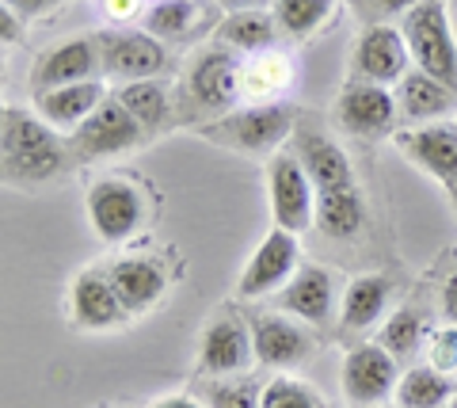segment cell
Returning <instances> with one entry per match:
<instances>
[{
    "label": "cell",
    "instance_id": "obj_23",
    "mask_svg": "<svg viewBox=\"0 0 457 408\" xmlns=\"http://www.w3.org/2000/svg\"><path fill=\"white\" fill-rule=\"evenodd\" d=\"M396 107H400V122L404 126H427V122H442L450 119V111L457 104V92L446 88L442 80L427 77L423 69H408V77L393 88Z\"/></svg>",
    "mask_w": 457,
    "mask_h": 408
},
{
    "label": "cell",
    "instance_id": "obj_19",
    "mask_svg": "<svg viewBox=\"0 0 457 408\" xmlns=\"http://www.w3.org/2000/svg\"><path fill=\"white\" fill-rule=\"evenodd\" d=\"M107 275H111V283L114 290H119V298L126 305V313L130 317H145L153 313L156 305L164 302V294L171 287V279H168V267L149 256V252H134V256H122V260H114L107 267Z\"/></svg>",
    "mask_w": 457,
    "mask_h": 408
},
{
    "label": "cell",
    "instance_id": "obj_7",
    "mask_svg": "<svg viewBox=\"0 0 457 408\" xmlns=\"http://www.w3.org/2000/svg\"><path fill=\"white\" fill-rule=\"evenodd\" d=\"M332 122L339 134L354 137V142L378 146L385 137H396L400 130V107L393 88L381 84H362V80H343L332 104Z\"/></svg>",
    "mask_w": 457,
    "mask_h": 408
},
{
    "label": "cell",
    "instance_id": "obj_29",
    "mask_svg": "<svg viewBox=\"0 0 457 408\" xmlns=\"http://www.w3.org/2000/svg\"><path fill=\"white\" fill-rule=\"evenodd\" d=\"M457 397L453 378H446L435 367H408L400 374L396 386V408H450V401Z\"/></svg>",
    "mask_w": 457,
    "mask_h": 408
},
{
    "label": "cell",
    "instance_id": "obj_33",
    "mask_svg": "<svg viewBox=\"0 0 457 408\" xmlns=\"http://www.w3.org/2000/svg\"><path fill=\"white\" fill-rule=\"evenodd\" d=\"M260 408H328L324 393L317 386L302 382L294 374H275L263 382V397Z\"/></svg>",
    "mask_w": 457,
    "mask_h": 408
},
{
    "label": "cell",
    "instance_id": "obj_43",
    "mask_svg": "<svg viewBox=\"0 0 457 408\" xmlns=\"http://www.w3.org/2000/svg\"><path fill=\"white\" fill-rule=\"evenodd\" d=\"M450 408H457V397H453V401H450Z\"/></svg>",
    "mask_w": 457,
    "mask_h": 408
},
{
    "label": "cell",
    "instance_id": "obj_39",
    "mask_svg": "<svg viewBox=\"0 0 457 408\" xmlns=\"http://www.w3.org/2000/svg\"><path fill=\"white\" fill-rule=\"evenodd\" d=\"M213 8H221V12H255V8H267V4H275V0H210Z\"/></svg>",
    "mask_w": 457,
    "mask_h": 408
},
{
    "label": "cell",
    "instance_id": "obj_11",
    "mask_svg": "<svg viewBox=\"0 0 457 408\" xmlns=\"http://www.w3.org/2000/svg\"><path fill=\"white\" fill-rule=\"evenodd\" d=\"M297 271H302V237H294V233L278 229V225H270V233L255 245L248 263L240 267L237 294L245 302L275 298V294L290 283Z\"/></svg>",
    "mask_w": 457,
    "mask_h": 408
},
{
    "label": "cell",
    "instance_id": "obj_25",
    "mask_svg": "<svg viewBox=\"0 0 457 408\" xmlns=\"http://www.w3.org/2000/svg\"><path fill=\"white\" fill-rule=\"evenodd\" d=\"M294 62L282 50L245 58V104H278L294 88Z\"/></svg>",
    "mask_w": 457,
    "mask_h": 408
},
{
    "label": "cell",
    "instance_id": "obj_4",
    "mask_svg": "<svg viewBox=\"0 0 457 408\" xmlns=\"http://www.w3.org/2000/svg\"><path fill=\"white\" fill-rule=\"evenodd\" d=\"M84 210H88L92 233L104 245H126L145 229L149 203L141 195V184L130 176H99L88 184L84 195Z\"/></svg>",
    "mask_w": 457,
    "mask_h": 408
},
{
    "label": "cell",
    "instance_id": "obj_16",
    "mask_svg": "<svg viewBox=\"0 0 457 408\" xmlns=\"http://www.w3.org/2000/svg\"><path fill=\"white\" fill-rule=\"evenodd\" d=\"M65 313L84 332H114V329H122L126 321H134L126 313L107 267H88V271H80L73 283H69Z\"/></svg>",
    "mask_w": 457,
    "mask_h": 408
},
{
    "label": "cell",
    "instance_id": "obj_17",
    "mask_svg": "<svg viewBox=\"0 0 457 408\" xmlns=\"http://www.w3.org/2000/svg\"><path fill=\"white\" fill-rule=\"evenodd\" d=\"M393 142L400 157L416 164L423 176H431L446 187L457 184V122L442 119L427 126H404V130H396Z\"/></svg>",
    "mask_w": 457,
    "mask_h": 408
},
{
    "label": "cell",
    "instance_id": "obj_22",
    "mask_svg": "<svg viewBox=\"0 0 457 408\" xmlns=\"http://www.w3.org/2000/svg\"><path fill=\"white\" fill-rule=\"evenodd\" d=\"M294 153L297 161L305 164V172L312 176L317 191H339V187H354V168H351V157L343 153L339 142H332L328 134L320 130H305L297 126L294 134Z\"/></svg>",
    "mask_w": 457,
    "mask_h": 408
},
{
    "label": "cell",
    "instance_id": "obj_21",
    "mask_svg": "<svg viewBox=\"0 0 457 408\" xmlns=\"http://www.w3.org/2000/svg\"><path fill=\"white\" fill-rule=\"evenodd\" d=\"M393 305V279L366 271L354 275L347 287H343V302H339V329L343 332H370L381 325V317H389Z\"/></svg>",
    "mask_w": 457,
    "mask_h": 408
},
{
    "label": "cell",
    "instance_id": "obj_14",
    "mask_svg": "<svg viewBox=\"0 0 457 408\" xmlns=\"http://www.w3.org/2000/svg\"><path fill=\"white\" fill-rule=\"evenodd\" d=\"M145 142V130L137 126V119L119 104V96L96 111V115L69 134V149L77 161H111V157H126Z\"/></svg>",
    "mask_w": 457,
    "mask_h": 408
},
{
    "label": "cell",
    "instance_id": "obj_10",
    "mask_svg": "<svg viewBox=\"0 0 457 408\" xmlns=\"http://www.w3.org/2000/svg\"><path fill=\"white\" fill-rule=\"evenodd\" d=\"M99 58H104V80L137 84L156 80L168 69V46L145 27H111L99 31Z\"/></svg>",
    "mask_w": 457,
    "mask_h": 408
},
{
    "label": "cell",
    "instance_id": "obj_32",
    "mask_svg": "<svg viewBox=\"0 0 457 408\" xmlns=\"http://www.w3.org/2000/svg\"><path fill=\"white\" fill-rule=\"evenodd\" d=\"M263 382L255 374H233V378H206L203 404L206 408H260Z\"/></svg>",
    "mask_w": 457,
    "mask_h": 408
},
{
    "label": "cell",
    "instance_id": "obj_37",
    "mask_svg": "<svg viewBox=\"0 0 457 408\" xmlns=\"http://www.w3.org/2000/svg\"><path fill=\"white\" fill-rule=\"evenodd\" d=\"M65 0H4V8H12L16 16H42V12H54Z\"/></svg>",
    "mask_w": 457,
    "mask_h": 408
},
{
    "label": "cell",
    "instance_id": "obj_3",
    "mask_svg": "<svg viewBox=\"0 0 457 408\" xmlns=\"http://www.w3.org/2000/svg\"><path fill=\"white\" fill-rule=\"evenodd\" d=\"M411 65L457 92V35L446 12V0H423L400 20Z\"/></svg>",
    "mask_w": 457,
    "mask_h": 408
},
{
    "label": "cell",
    "instance_id": "obj_34",
    "mask_svg": "<svg viewBox=\"0 0 457 408\" xmlns=\"http://www.w3.org/2000/svg\"><path fill=\"white\" fill-rule=\"evenodd\" d=\"M427 367L442 371L446 378L457 374V325H438L431 332V340H427Z\"/></svg>",
    "mask_w": 457,
    "mask_h": 408
},
{
    "label": "cell",
    "instance_id": "obj_36",
    "mask_svg": "<svg viewBox=\"0 0 457 408\" xmlns=\"http://www.w3.org/2000/svg\"><path fill=\"white\" fill-rule=\"evenodd\" d=\"M416 4H423V0H362V8H366V12H374V16H378L374 23H385L389 16H400V20H404Z\"/></svg>",
    "mask_w": 457,
    "mask_h": 408
},
{
    "label": "cell",
    "instance_id": "obj_18",
    "mask_svg": "<svg viewBox=\"0 0 457 408\" xmlns=\"http://www.w3.org/2000/svg\"><path fill=\"white\" fill-rule=\"evenodd\" d=\"M339 283L336 275L328 271L320 263H302V271H297L290 283H286L278 294H275V309L282 313H290L297 321H305V325H328V321L336 317V305H339Z\"/></svg>",
    "mask_w": 457,
    "mask_h": 408
},
{
    "label": "cell",
    "instance_id": "obj_2",
    "mask_svg": "<svg viewBox=\"0 0 457 408\" xmlns=\"http://www.w3.org/2000/svg\"><path fill=\"white\" fill-rule=\"evenodd\" d=\"M297 107L290 100L278 104H245L228 115L203 126V137L248 157H275L286 137L297 134Z\"/></svg>",
    "mask_w": 457,
    "mask_h": 408
},
{
    "label": "cell",
    "instance_id": "obj_38",
    "mask_svg": "<svg viewBox=\"0 0 457 408\" xmlns=\"http://www.w3.org/2000/svg\"><path fill=\"white\" fill-rule=\"evenodd\" d=\"M442 313H446L450 325H457V271L442 283Z\"/></svg>",
    "mask_w": 457,
    "mask_h": 408
},
{
    "label": "cell",
    "instance_id": "obj_8",
    "mask_svg": "<svg viewBox=\"0 0 457 408\" xmlns=\"http://www.w3.org/2000/svg\"><path fill=\"white\" fill-rule=\"evenodd\" d=\"M255 362V340H252V321L237 309H218L206 329L198 332L195 351V374L203 378H233L248 374Z\"/></svg>",
    "mask_w": 457,
    "mask_h": 408
},
{
    "label": "cell",
    "instance_id": "obj_26",
    "mask_svg": "<svg viewBox=\"0 0 457 408\" xmlns=\"http://www.w3.org/2000/svg\"><path fill=\"white\" fill-rule=\"evenodd\" d=\"M119 104L137 119V126L145 130V137L164 134L171 122H176V107H171V96L164 88V80H137V84H122L114 88Z\"/></svg>",
    "mask_w": 457,
    "mask_h": 408
},
{
    "label": "cell",
    "instance_id": "obj_6",
    "mask_svg": "<svg viewBox=\"0 0 457 408\" xmlns=\"http://www.w3.org/2000/svg\"><path fill=\"white\" fill-rule=\"evenodd\" d=\"M183 96L191 107L213 119L237 111V104H245V58L221 46L198 50L183 73Z\"/></svg>",
    "mask_w": 457,
    "mask_h": 408
},
{
    "label": "cell",
    "instance_id": "obj_1",
    "mask_svg": "<svg viewBox=\"0 0 457 408\" xmlns=\"http://www.w3.org/2000/svg\"><path fill=\"white\" fill-rule=\"evenodd\" d=\"M73 149L57 137L54 126L42 122L35 111L4 107L0 111V168L12 187H46L69 172Z\"/></svg>",
    "mask_w": 457,
    "mask_h": 408
},
{
    "label": "cell",
    "instance_id": "obj_42",
    "mask_svg": "<svg viewBox=\"0 0 457 408\" xmlns=\"http://www.w3.org/2000/svg\"><path fill=\"white\" fill-rule=\"evenodd\" d=\"M450 195H453V210H457V184H453V187H450Z\"/></svg>",
    "mask_w": 457,
    "mask_h": 408
},
{
    "label": "cell",
    "instance_id": "obj_13",
    "mask_svg": "<svg viewBox=\"0 0 457 408\" xmlns=\"http://www.w3.org/2000/svg\"><path fill=\"white\" fill-rule=\"evenodd\" d=\"M400 367L381 344H359L343 355L339 367V389L351 408H378L396 397Z\"/></svg>",
    "mask_w": 457,
    "mask_h": 408
},
{
    "label": "cell",
    "instance_id": "obj_5",
    "mask_svg": "<svg viewBox=\"0 0 457 408\" xmlns=\"http://www.w3.org/2000/svg\"><path fill=\"white\" fill-rule=\"evenodd\" d=\"M267 179V203H270V218L278 229L302 237L317 225V206H320V191L312 184V176L305 172V164L297 161L294 149H278L275 157H267L263 168Z\"/></svg>",
    "mask_w": 457,
    "mask_h": 408
},
{
    "label": "cell",
    "instance_id": "obj_41",
    "mask_svg": "<svg viewBox=\"0 0 457 408\" xmlns=\"http://www.w3.org/2000/svg\"><path fill=\"white\" fill-rule=\"evenodd\" d=\"M0 20H4V42L12 46V42L20 38V20H16V12H12V8H4V12H0Z\"/></svg>",
    "mask_w": 457,
    "mask_h": 408
},
{
    "label": "cell",
    "instance_id": "obj_15",
    "mask_svg": "<svg viewBox=\"0 0 457 408\" xmlns=\"http://www.w3.org/2000/svg\"><path fill=\"white\" fill-rule=\"evenodd\" d=\"M104 77V58H99V35H73L57 42L46 54H38L31 65V96L50 88H69V84L99 80Z\"/></svg>",
    "mask_w": 457,
    "mask_h": 408
},
{
    "label": "cell",
    "instance_id": "obj_28",
    "mask_svg": "<svg viewBox=\"0 0 457 408\" xmlns=\"http://www.w3.org/2000/svg\"><path fill=\"white\" fill-rule=\"evenodd\" d=\"M206 20H210V4H198V0H156L145 12V23L141 27L161 42H183Z\"/></svg>",
    "mask_w": 457,
    "mask_h": 408
},
{
    "label": "cell",
    "instance_id": "obj_44",
    "mask_svg": "<svg viewBox=\"0 0 457 408\" xmlns=\"http://www.w3.org/2000/svg\"><path fill=\"white\" fill-rule=\"evenodd\" d=\"M378 408H389V404H378ZM393 408H396V404H393Z\"/></svg>",
    "mask_w": 457,
    "mask_h": 408
},
{
    "label": "cell",
    "instance_id": "obj_20",
    "mask_svg": "<svg viewBox=\"0 0 457 408\" xmlns=\"http://www.w3.org/2000/svg\"><path fill=\"white\" fill-rule=\"evenodd\" d=\"M31 100H35L31 111H35L42 122L54 126L57 134H73V130H80V126L111 100V92H107V80L99 77V80L69 84V88L38 92V96H31Z\"/></svg>",
    "mask_w": 457,
    "mask_h": 408
},
{
    "label": "cell",
    "instance_id": "obj_9",
    "mask_svg": "<svg viewBox=\"0 0 457 408\" xmlns=\"http://www.w3.org/2000/svg\"><path fill=\"white\" fill-rule=\"evenodd\" d=\"M252 340H255V362L275 374L302 371L320 347L317 329L290 313H282V309L252 317Z\"/></svg>",
    "mask_w": 457,
    "mask_h": 408
},
{
    "label": "cell",
    "instance_id": "obj_35",
    "mask_svg": "<svg viewBox=\"0 0 457 408\" xmlns=\"http://www.w3.org/2000/svg\"><path fill=\"white\" fill-rule=\"evenodd\" d=\"M99 8L114 27H130L145 12V0H99Z\"/></svg>",
    "mask_w": 457,
    "mask_h": 408
},
{
    "label": "cell",
    "instance_id": "obj_30",
    "mask_svg": "<svg viewBox=\"0 0 457 408\" xmlns=\"http://www.w3.org/2000/svg\"><path fill=\"white\" fill-rule=\"evenodd\" d=\"M270 12L278 20L282 38L305 42L336 20V0H275Z\"/></svg>",
    "mask_w": 457,
    "mask_h": 408
},
{
    "label": "cell",
    "instance_id": "obj_31",
    "mask_svg": "<svg viewBox=\"0 0 457 408\" xmlns=\"http://www.w3.org/2000/svg\"><path fill=\"white\" fill-rule=\"evenodd\" d=\"M427 340H431V332H427L423 313L420 309H411V305H400L381 321L374 344H381L393 359H408V355H416Z\"/></svg>",
    "mask_w": 457,
    "mask_h": 408
},
{
    "label": "cell",
    "instance_id": "obj_27",
    "mask_svg": "<svg viewBox=\"0 0 457 408\" xmlns=\"http://www.w3.org/2000/svg\"><path fill=\"white\" fill-rule=\"evenodd\" d=\"M366 225V203L359 187L324 191L317 206V229L332 241H354Z\"/></svg>",
    "mask_w": 457,
    "mask_h": 408
},
{
    "label": "cell",
    "instance_id": "obj_24",
    "mask_svg": "<svg viewBox=\"0 0 457 408\" xmlns=\"http://www.w3.org/2000/svg\"><path fill=\"white\" fill-rule=\"evenodd\" d=\"M282 38L275 12L255 8V12H233L213 27V46L233 50L237 58H255L263 50H275V42Z\"/></svg>",
    "mask_w": 457,
    "mask_h": 408
},
{
    "label": "cell",
    "instance_id": "obj_40",
    "mask_svg": "<svg viewBox=\"0 0 457 408\" xmlns=\"http://www.w3.org/2000/svg\"><path fill=\"white\" fill-rule=\"evenodd\" d=\"M149 408H206V404L187 397V393H168V397H156Z\"/></svg>",
    "mask_w": 457,
    "mask_h": 408
},
{
    "label": "cell",
    "instance_id": "obj_12",
    "mask_svg": "<svg viewBox=\"0 0 457 408\" xmlns=\"http://www.w3.org/2000/svg\"><path fill=\"white\" fill-rule=\"evenodd\" d=\"M411 69L408 42L393 23H370L359 35L347 62V80L362 84H381V88H396Z\"/></svg>",
    "mask_w": 457,
    "mask_h": 408
}]
</instances>
